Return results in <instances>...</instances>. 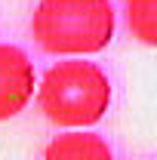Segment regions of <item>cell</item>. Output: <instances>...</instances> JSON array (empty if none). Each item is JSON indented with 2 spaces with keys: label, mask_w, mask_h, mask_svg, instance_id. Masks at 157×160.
<instances>
[{
  "label": "cell",
  "mask_w": 157,
  "mask_h": 160,
  "mask_svg": "<svg viewBox=\"0 0 157 160\" xmlns=\"http://www.w3.org/2000/svg\"><path fill=\"white\" fill-rule=\"evenodd\" d=\"M37 108L53 126H93L111 108V80L96 62L65 56L37 80Z\"/></svg>",
  "instance_id": "obj_1"
},
{
  "label": "cell",
  "mask_w": 157,
  "mask_h": 160,
  "mask_svg": "<svg viewBox=\"0 0 157 160\" xmlns=\"http://www.w3.org/2000/svg\"><path fill=\"white\" fill-rule=\"evenodd\" d=\"M117 31L111 0H40L31 16V37L49 56L102 52Z\"/></svg>",
  "instance_id": "obj_2"
},
{
  "label": "cell",
  "mask_w": 157,
  "mask_h": 160,
  "mask_svg": "<svg viewBox=\"0 0 157 160\" xmlns=\"http://www.w3.org/2000/svg\"><path fill=\"white\" fill-rule=\"evenodd\" d=\"M34 96H37L34 62L28 59L25 49L0 43V123L19 117Z\"/></svg>",
  "instance_id": "obj_3"
},
{
  "label": "cell",
  "mask_w": 157,
  "mask_h": 160,
  "mask_svg": "<svg viewBox=\"0 0 157 160\" xmlns=\"http://www.w3.org/2000/svg\"><path fill=\"white\" fill-rule=\"evenodd\" d=\"M46 160H111V145L96 136V132H83L80 129H68L43 148Z\"/></svg>",
  "instance_id": "obj_4"
},
{
  "label": "cell",
  "mask_w": 157,
  "mask_h": 160,
  "mask_svg": "<svg viewBox=\"0 0 157 160\" xmlns=\"http://www.w3.org/2000/svg\"><path fill=\"white\" fill-rule=\"evenodd\" d=\"M123 12L129 34L139 43L157 49V0H123Z\"/></svg>",
  "instance_id": "obj_5"
}]
</instances>
